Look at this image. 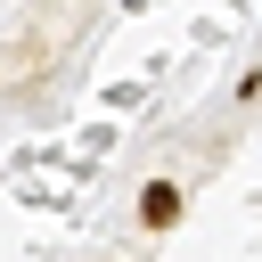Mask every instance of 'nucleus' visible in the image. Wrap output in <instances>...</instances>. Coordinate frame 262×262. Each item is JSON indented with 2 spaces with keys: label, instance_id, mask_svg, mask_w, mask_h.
<instances>
[{
  "label": "nucleus",
  "instance_id": "1",
  "mask_svg": "<svg viewBox=\"0 0 262 262\" xmlns=\"http://www.w3.org/2000/svg\"><path fill=\"white\" fill-rule=\"evenodd\" d=\"M139 221H147V229H172V221H180V188H172V180H147V188H139Z\"/></svg>",
  "mask_w": 262,
  "mask_h": 262
}]
</instances>
